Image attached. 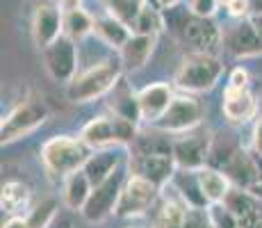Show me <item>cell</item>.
<instances>
[{
    "label": "cell",
    "mask_w": 262,
    "mask_h": 228,
    "mask_svg": "<svg viewBox=\"0 0 262 228\" xmlns=\"http://www.w3.org/2000/svg\"><path fill=\"white\" fill-rule=\"evenodd\" d=\"M92 146L82 137L55 135L41 146V160L50 176L67 178L73 171H80L92 158Z\"/></svg>",
    "instance_id": "obj_1"
},
{
    "label": "cell",
    "mask_w": 262,
    "mask_h": 228,
    "mask_svg": "<svg viewBox=\"0 0 262 228\" xmlns=\"http://www.w3.org/2000/svg\"><path fill=\"white\" fill-rule=\"evenodd\" d=\"M121 71H123L121 59H100V62H96L94 67L78 73L69 82V100L71 103H89V100H96L100 96L114 91L121 80Z\"/></svg>",
    "instance_id": "obj_2"
},
{
    "label": "cell",
    "mask_w": 262,
    "mask_h": 228,
    "mask_svg": "<svg viewBox=\"0 0 262 228\" xmlns=\"http://www.w3.org/2000/svg\"><path fill=\"white\" fill-rule=\"evenodd\" d=\"M224 73V64L212 53H189L183 57L178 71H176V82L185 91H208L219 82Z\"/></svg>",
    "instance_id": "obj_3"
},
{
    "label": "cell",
    "mask_w": 262,
    "mask_h": 228,
    "mask_svg": "<svg viewBox=\"0 0 262 228\" xmlns=\"http://www.w3.org/2000/svg\"><path fill=\"white\" fill-rule=\"evenodd\" d=\"M82 137L92 149H107V146H121V144H135L137 139V128L133 121L123 119L119 114L96 116L82 128Z\"/></svg>",
    "instance_id": "obj_4"
},
{
    "label": "cell",
    "mask_w": 262,
    "mask_h": 228,
    "mask_svg": "<svg viewBox=\"0 0 262 228\" xmlns=\"http://www.w3.org/2000/svg\"><path fill=\"white\" fill-rule=\"evenodd\" d=\"M46 119H48V110L39 100H25V103L16 105L3 119V128H0L3 144H12V141L34 133L39 126L46 123Z\"/></svg>",
    "instance_id": "obj_5"
},
{
    "label": "cell",
    "mask_w": 262,
    "mask_h": 228,
    "mask_svg": "<svg viewBox=\"0 0 262 228\" xmlns=\"http://www.w3.org/2000/svg\"><path fill=\"white\" fill-rule=\"evenodd\" d=\"M158 190L160 187L155 185V182L146 180L142 176L130 174V178H125V182H123V190H121L114 215L117 217L144 215V212L158 201Z\"/></svg>",
    "instance_id": "obj_6"
},
{
    "label": "cell",
    "mask_w": 262,
    "mask_h": 228,
    "mask_svg": "<svg viewBox=\"0 0 262 228\" xmlns=\"http://www.w3.org/2000/svg\"><path fill=\"white\" fill-rule=\"evenodd\" d=\"M43 67H46L48 75L57 82H71L78 71V50H75V42L69 37H59L55 44L41 50Z\"/></svg>",
    "instance_id": "obj_7"
},
{
    "label": "cell",
    "mask_w": 262,
    "mask_h": 228,
    "mask_svg": "<svg viewBox=\"0 0 262 228\" xmlns=\"http://www.w3.org/2000/svg\"><path fill=\"white\" fill-rule=\"evenodd\" d=\"M203 119V108L196 98H191L187 94L173 96L169 110L155 126H160L162 133H189Z\"/></svg>",
    "instance_id": "obj_8"
},
{
    "label": "cell",
    "mask_w": 262,
    "mask_h": 228,
    "mask_svg": "<svg viewBox=\"0 0 262 228\" xmlns=\"http://www.w3.org/2000/svg\"><path fill=\"white\" fill-rule=\"evenodd\" d=\"M123 182H125L123 174H121V169H117L107 180H103L100 185H96L92 190L89 201L82 208L84 219L87 221H100L107 215H112V212L117 210L121 190H123Z\"/></svg>",
    "instance_id": "obj_9"
},
{
    "label": "cell",
    "mask_w": 262,
    "mask_h": 228,
    "mask_svg": "<svg viewBox=\"0 0 262 228\" xmlns=\"http://www.w3.org/2000/svg\"><path fill=\"white\" fill-rule=\"evenodd\" d=\"M64 34V14L59 5L39 3L32 14V39L37 48H48Z\"/></svg>",
    "instance_id": "obj_10"
},
{
    "label": "cell",
    "mask_w": 262,
    "mask_h": 228,
    "mask_svg": "<svg viewBox=\"0 0 262 228\" xmlns=\"http://www.w3.org/2000/svg\"><path fill=\"white\" fill-rule=\"evenodd\" d=\"M212 139L203 133H189L173 141V158L178 169L185 171H199L208 167V155Z\"/></svg>",
    "instance_id": "obj_11"
},
{
    "label": "cell",
    "mask_w": 262,
    "mask_h": 228,
    "mask_svg": "<svg viewBox=\"0 0 262 228\" xmlns=\"http://www.w3.org/2000/svg\"><path fill=\"white\" fill-rule=\"evenodd\" d=\"M180 37L185 39L189 46H194L196 53H212L224 42V32L216 23H212V18H201L189 14L187 21L180 28Z\"/></svg>",
    "instance_id": "obj_12"
},
{
    "label": "cell",
    "mask_w": 262,
    "mask_h": 228,
    "mask_svg": "<svg viewBox=\"0 0 262 228\" xmlns=\"http://www.w3.org/2000/svg\"><path fill=\"white\" fill-rule=\"evenodd\" d=\"M130 169L135 176L155 182V185H164L167 180H171L176 176V158L173 153H153V155H137L135 153L130 158Z\"/></svg>",
    "instance_id": "obj_13"
},
{
    "label": "cell",
    "mask_w": 262,
    "mask_h": 228,
    "mask_svg": "<svg viewBox=\"0 0 262 228\" xmlns=\"http://www.w3.org/2000/svg\"><path fill=\"white\" fill-rule=\"evenodd\" d=\"M224 44L237 57H249V55L262 53V39L255 32L251 18H239L224 32Z\"/></svg>",
    "instance_id": "obj_14"
},
{
    "label": "cell",
    "mask_w": 262,
    "mask_h": 228,
    "mask_svg": "<svg viewBox=\"0 0 262 228\" xmlns=\"http://www.w3.org/2000/svg\"><path fill=\"white\" fill-rule=\"evenodd\" d=\"M137 100H139V114H142V119L150 121V123H158L164 116V112L169 110L171 100H173V89L167 82H153L139 91Z\"/></svg>",
    "instance_id": "obj_15"
},
{
    "label": "cell",
    "mask_w": 262,
    "mask_h": 228,
    "mask_svg": "<svg viewBox=\"0 0 262 228\" xmlns=\"http://www.w3.org/2000/svg\"><path fill=\"white\" fill-rule=\"evenodd\" d=\"M158 44V34H139L135 32L119 50V59L125 71H139L148 64L150 55Z\"/></svg>",
    "instance_id": "obj_16"
},
{
    "label": "cell",
    "mask_w": 262,
    "mask_h": 228,
    "mask_svg": "<svg viewBox=\"0 0 262 228\" xmlns=\"http://www.w3.org/2000/svg\"><path fill=\"white\" fill-rule=\"evenodd\" d=\"M224 110L226 119L233 123H244L255 114V98L249 87H226L224 89Z\"/></svg>",
    "instance_id": "obj_17"
},
{
    "label": "cell",
    "mask_w": 262,
    "mask_h": 228,
    "mask_svg": "<svg viewBox=\"0 0 262 228\" xmlns=\"http://www.w3.org/2000/svg\"><path fill=\"white\" fill-rule=\"evenodd\" d=\"M224 174L230 178V182H235V187H242V190H251V187L262 178L258 162H255V155L246 153L244 149H239L237 153L233 155V160L226 164Z\"/></svg>",
    "instance_id": "obj_18"
},
{
    "label": "cell",
    "mask_w": 262,
    "mask_h": 228,
    "mask_svg": "<svg viewBox=\"0 0 262 228\" xmlns=\"http://www.w3.org/2000/svg\"><path fill=\"white\" fill-rule=\"evenodd\" d=\"M199 176V185H201V192H203L205 201L210 205L214 203H224V199L228 196V192L233 190L230 185V178L219 169H212V167H203V169L196 171Z\"/></svg>",
    "instance_id": "obj_19"
},
{
    "label": "cell",
    "mask_w": 262,
    "mask_h": 228,
    "mask_svg": "<svg viewBox=\"0 0 262 228\" xmlns=\"http://www.w3.org/2000/svg\"><path fill=\"white\" fill-rule=\"evenodd\" d=\"M92 190H94V185H92V180L87 178L84 169L73 171L71 176L64 178L62 199L71 210H82L84 203L89 201V196H92Z\"/></svg>",
    "instance_id": "obj_20"
},
{
    "label": "cell",
    "mask_w": 262,
    "mask_h": 228,
    "mask_svg": "<svg viewBox=\"0 0 262 228\" xmlns=\"http://www.w3.org/2000/svg\"><path fill=\"white\" fill-rule=\"evenodd\" d=\"M87 178L92 180V185H100L103 180H107L114 171L119 169V153L114 149H103L92 153V158L87 160V164L82 167Z\"/></svg>",
    "instance_id": "obj_21"
},
{
    "label": "cell",
    "mask_w": 262,
    "mask_h": 228,
    "mask_svg": "<svg viewBox=\"0 0 262 228\" xmlns=\"http://www.w3.org/2000/svg\"><path fill=\"white\" fill-rule=\"evenodd\" d=\"M0 205L3 212L9 217H21L30 208V187L18 180H7L3 185V194H0Z\"/></svg>",
    "instance_id": "obj_22"
},
{
    "label": "cell",
    "mask_w": 262,
    "mask_h": 228,
    "mask_svg": "<svg viewBox=\"0 0 262 228\" xmlns=\"http://www.w3.org/2000/svg\"><path fill=\"white\" fill-rule=\"evenodd\" d=\"M94 34H98L100 42H105L107 46H112V48H117V50H121V46L133 37V32H130L128 25H125L123 21H119L117 16H112V14L96 18Z\"/></svg>",
    "instance_id": "obj_23"
},
{
    "label": "cell",
    "mask_w": 262,
    "mask_h": 228,
    "mask_svg": "<svg viewBox=\"0 0 262 228\" xmlns=\"http://www.w3.org/2000/svg\"><path fill=\"white\" fill-rule=\"evenodd\" d=\"M224 205L228 208V210L233 212V215L237 217V221H239V219H244V217H249V215H253V212H258L262 203H260L258 199H255L253 194H251L249 190L233 187V190L228 192V196L224 199Z\"/></svg>",
    "instance_id": "obj_24"
},
{
    "label": "cell",
    "mask_w": 262,
    "mask_h": 228,
    "mask_svg": "<svg viewBox=\"0 0 262 228\" xmlns=\"http://www.w3.org/2000/svg\"><path fill=\"white\" fill-rule=\"evenodd\" d=\"M96 18L84 9H75V12L64 14V37L73 39V42H80V39L89 37L94 32Z\"/></svg>",
    "instance_id": "obj_25"
},
{
    "label": "cell",
    "mask_w": 262,
    "mask_h": 228,
    "mask_svg": "<svg viewBox=\"0 0 262 228\" xmlns=\"http://www.w3.org/2000/svg\"><path fill=\"white\" fill-rule=\"evenodd\" d=\"M176 187H178L180 196L185 199V203L187 205H194V208H205V196L203 192H201V185H199V176H196V171H180V174H176Z\"/></svg>",
    "instance_id": "obj_26"
},
{
    "label": "cell",
    "mask_w": 262,
    "mask_h": 228,
    "mask_svg": "<svg viewBox=\"0 0 262 228\" xmlns=\"http://www.w3.org/2000/svg\"><path fill=\"white\" fill-rule=\"evenodd\" d=\"M239 151V146L235 141H230L228 137L219 135L216 139H212V146H210V155H208V167L212 169H219L224 171L226 164L233 160V155Z\"/></svg>",
    "instance_id": "obj_27"
},
{
    "label": "cell",
    "mask_w": 262,
    "mask_h": 228,
    "mask_svg": "<svg viewBox=\"0 0 262 228\" xmlns=\"http://www.w3.org/2000/svg\"><path fill=\"white\" fill-rule=\"evenodd\" d=\"M112 112L123 116L128 121H139L142 114H139V100H137V94L133 91H114V100H112Z\"/></svg>",
    "instance_id": "obj_28"
},
{
    "label": "cell",
    "mask_w": 262,
    "mask_h": 228,
    "mask_svg": "<svg viewBox=\"0 0 262 228\" xmlns=\"http://www.w3.org/2000/svg\"><path fill=\"white\" fill-rule=\"evenodd\" d=\"M133 146H135V153L137 155L173 153V141H169L164 135H137Z\"/></svg>",
    "instance_id": "obj_29"
},
{
    "label": "cell",
    "mask_w": 262,
    "mask_h": 228,
    "mask_svg": "<svg viewBox=\"0 0 262 228\" xmlns=\"http://www.w3.org/2000/svg\"><path fill=\"white\" fill-rule=\"evenodd\" d=\"M57 201L55 199H43L41 203H37L32 208V210L28 212V224L30 228H48L50 226V221L57 217Z\"/></svg>",
    "instance_id": "obj_30"
},
{
    "label": "cell",
    "mask_w": 262,
    "mask_h": 228,
    "mask_svg": "<svg viewBox=\"0 0 262 228\" xmlns=\"http://www.w3.org/2000/svg\"><path fill=\"white\" fill-rule=\"evenodd\" d=\"M107 3V9L112 16H117L119 21H123L130 30L135 28L139 18V12H142V5L135 3V0H105Z\"/></svg>",
    "instance_id": "obj_31"
},
{
    "label": "cell",
    "mask_w": 262,
    "mask_h": 228,
    "mask_svg": "<svg viewBox=\"0 0 262 228\" xmlns=\"http://www.w3.org/2000/svg\"><path fill=\"white\" fill-rule=\"evenodd\" d=\"M160 28H162V14L155 7H150L148 3H144L137 23H135V30H137L139 34H158Z\"/></svg>",
    "instance_id": "obj_32"
},
{
    "label": "cell",
    "mask_w": 262,
    "mask_h": 228,
    "mask_svg": "<svg viewBox=\"0 0 262 228\" xmlns=\"http://www.w3.org/2000/svg\"><path fill=\"white\" fill-rule=\"evenodd\" d=\"M208 212H210V224H212V228H239L237 217H235L224 203L210 205Z\"/></svg>",
    "instance_id": "obj_33"
},
{
    "label": "cell",
    "mask_w": 262,
    "mask_h": 228,
    "mask_svg": "<svg viewBox=\"0 0 262 228\" xmlns=\"http://www.w3.org/2000/svg\"><path fill=\"white\" fill-rule=\"evenodd\" d=\"M183 228H212V224H210V212L205 210V208L187 205L185 219H183Z\"/></svg>",
    "instance_id": "obj_34"
},
{
    "label": "cell",
    "mask_w": 262,
    "mask_h": 228,
    "mask_svg": "<svg viewBox=\"0 0 262 228\" xmlns=\"http://www.w3.org/2000/svg\"><path fill=\"white\" fill-rule=\"evenodd\" d=\"M221 0H189V9L194 16L201 18H212V14L216 12Z\"/></svg>",
    "instance_id": "obj_35"
},
{
    "label": "cell",
    "mask_w": 262,
    "mask_h": 228,
    "mask_svg": "<svg viewBox=\"0 0 262 228\" xmlns=\"http://www.w3.org/2000/svg\"><path fill=\"white\" fill-rule=\"evenodd\" d=\"M226 9H228V14L233 18H246L251 12V0H224Z\"/></svg>",
    "instance_id": "obj_36"
},
{
    "label": "cell",
    "mask_w": 262,
    "mask_h": 228,
    "mask_svg": "<svg viewBox=\"0 0 262 228\" xmlns=\"http://www.w3.org/2000/svg\"><path fill=\"white\" fill-rule=\"evenodd\" d=\"M251 149H253L255 158H262V116L253 126V139H251Z\"/></svg>",
    "instance_id": "obj_37"
},
{
    "label": "cell",
    "mask_w": 262,
    "mask_h": 228,
    "mask_svg": "<svg viewBox=\"0 0 262 228\" xmlns=\"http://www.w3.org/2000/svg\"><path fill=\"white\" fill-rule=\"evenodd\" d=\"M230 87H249V73H246L242 67H237L230 73V80H228Z\"/></svg>",
    "instance_id": "obj_38"
},
{
    "label": "cell",
    "mask_w": 262,
    "mask_h": 228,
    "mask_svg": "<svg viewBox=\"0 0 262 228\" xmlns=\"http://www.w3.org/2000/svg\"><path fill=\"white\" fill-rule=\"evenodd\" d=\"M59 9L62 14H69V12H75V9H82V0H59Z\"/></svg>",
    "instance_id": "obj_39"
},
{
    "label": "cell",
    "mask_w": 262,
    "mask_h": 228,
    "mask_svg": "<svg viewBox=\"0 0 262 228\" xmlns=\"http://www.w3.org/2000/svg\"><path fill=\"white\" fill-rule=\"evenodd\" d=\"M3 228H30V224H28V219H23V217H9V221Z\"/></svg>",
    "instance_id": "obj_40"
},
{
    "label": "cell",
    "mask_w": 262,
    "mask_h": 228,
    "mask_svg": "<svg viewBox=\"0 0 262 228\" xmlns=\"http://www.w3.org/2000/svg\"><path fill=\"white\" fill-rule=\"evenodd\" d=\"M251 23H253L255 32H258L260 39H262V14H253V16H251Z\"/></svg>",
    "instance_id": "obj_41"
},
{
    "label": "cell",
    "mask_w": 262,
    "mask_h": 228,
    "mask_svg": "<svg viewBox=\"0 0 262 228\" xmlns=\"http://www.w3.org/2000/svg\"><path fill=\"white\" fill-rule=\"evenodd\" d=\"M249 192H251V194H253V196H255V199H258V201H260V203H262V178H260L258 182H255V185H253V187H251V190H249Z\"/></svg>",
    "instance_id": "obj_42"
},
{
    "label": "cell",
    "mask_w": 262,
    "mask_h": 228,
    "mask_svg": "<svg viewBox=\"0 0 262 228\" xmlns=\"http://www.w3.org/2000/svg\"><path fill=\"white\" fill-rule=\"evenodd\" d=\"M180 0H158V7L160 9H169V7H176Z\"/></svg>",
    "instance_id": "obj_43"
},
{
    "label": "cell",
    "mask_w": 262,
    "mask_h": 228,
    "mask_svg": "<svg viewBox=\"0 0 262 228\" xmlns=\"http://www.w3.org/2000/svg\"><path fill=\"white\" fill-rule=\"evenodd\" d=\"M135 3H139V5H144V3H148V0H135Z\"/></svg>",
    "instance_id": "obj_44"
}]
</instances>
